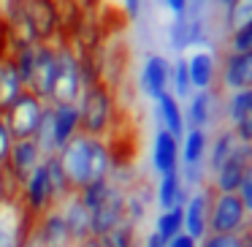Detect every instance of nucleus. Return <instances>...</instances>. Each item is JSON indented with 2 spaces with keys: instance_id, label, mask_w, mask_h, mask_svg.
Here are the masks:
<instances>
[{
  "instance_id": "obj_1",
  "label": "nucleus",
  "mask_w": 252,
  "mask_h": 247,
  "mask_svg": "<svg viewBox=\"0 0 252 247\" xmlns=\"http://www.w3.org/2000/svg\"><path fill=\"white\" fill-rule=\"evenodd\" d=\"M57 160H60L63 171H65L73 193L82 190L84 185H90L95 179L111 176V152L103 144V139H93V136L79 133L57 152Z\"/></svg>"
},
{
  "instance_id": "obj_2",
  "label": "nucleus",
  "mask_w": 252,
  "mask_h": 247,
  "mask_svg": "<svg viewBox=\"0 0 252 247\" xmlns=\"http://www.w3.org/2000/svg\"><path fill=\"white\" fill-rule=\"evenodd\" d=\"M76 106H79V131L84 136L103 139L106 131L111 128V120H114V98H111V90L103 82L84 84Z\"/></svg>"
},
{
  "instance_id": "obj_3",
  "label": "nucleus",
  "mask_w": 252,
  "mask_h": 247,
  "mask_svg": "<svg viewBox=\"0 0 252 247\" xmlns=\"http://www.w3.org/2000/svg\"><path fill=\"white\" fill-rule=\"evenodd\" d=\"M44 111H46L44 101H41L38 95L25 90L0 117L6 120V125H8V131L14 133V139H33L35 131H38V125H41V120H44Z\"/></svg>"
},
{
  "instance_id": "obj_4",
  "label": "nucleus",
  "mask_w": 252,
  "mask_h": 247,
  "mask_svg": "<svg viewBox=\"0 0 252 247\" xmlns=\"http://www.w3.org/2000/svg\"><path fill=\"white\" fill-rule=\"evenodd\" d=\"M19 204L28 209L33 217L49 212V209L57 207L55 201V190H52V176H49V166H46V158L35 166V171L28 176L22 187H19Z\"/></svg>"
},
{
  "instance_id": "obj_5",
  "label": "nucleus",
  "mask_w": 252,
  "mask_h": 247,
  "mask_svg": "<svg viewBox=\"0 0 252 247\" xmlns=\"http://www.w3.org/2000/svg\"><path fill=\"white\" fill-rule=\"evenodd\" d=\"M247 220L239 193H214L209 204V234H236Z\"/></svg>"
},
{
  "instance_id": "obj_6",
  "label": "nucleus",
  "mask_w": 252,
  "mask_h": 247,
  "mask_svg": "<svg viewBox=\"0 0 252 247\" xmlns=\"http://www.w3.org/2000/svg\"><path fill=\"white\" fill-rule=\"evenodd\" d=\"M250 171H252V144L241 141L236 147V152L209 176V187L214 193H239L241 182L247 179Z\"/></svg>"
},
{
  "instance_id": "obj_7",
  "label": "nucleus",
  "mask_w": 252,
  "mask_h": 247,
  "mask_svg": "<svg viewBox=\"0 0 252 247\" xmlns=\"http://www.w3.org/2000/svg\"><path fill=\"white\" fill-rule=\"evenodd\" d=\"M33 225L35 217L19 204V198L6 201L0 207V247H25Z\"/></svg>"
},
{
  "instance_id": "obj_8",
  "label": "nucleus",
  "mask_w": 252,
  "mask_h": 247,
  "mask_svg": "<svg viewBox=\"0 0 252 247\" xmlns=\"http://www.w3.org/2000/svg\"><path fill=\"white\" fill-rule=\"evenodd\" d=\"M60 52V68L57 79L52 87L49 104H76L84 90V76H82V60L71 49H57Z\"/></svg>"
},
{
  "instance_id": "obj_9",
  "label": "nucleus",
  "mask_w": 252,
  "mask_h": 247,
  "mask_svg": "<svg viewBox=\"0 0 252 247\" xmlns=\"http://www.w3.org/2000/svg\"><path fill=\"white\" fill-rule=\"evenodd\" d=\"M217 93H239L252 90V52H228L225 49L217 71Z\"/></svg>"
},
{
  "instance_id": "obj_10",
  "label": "nucleus",
  "mask_w": 252,
  "mask_h": 247,
  "mask_svg": "<svg viewBox=\"0 0 252 247\" xmlns=\"http://www.w3.org/2000/svg\"><path fill=\"white\" fill-rule=\"evenodd\" d=\"M57 68H60V52L52 49L49 44H35V63L28 82V93L38 95L44 104H49L52 87H55V79H57Z\"/></svg>"
},
{
  "instance_id": "obj_11",
  "label": "nucleus",
  "mask_w": 252,
  "mask_h": 247,
  "mask_svg": "<svg viewBox=\"0 0 252 247\" xmlns=\"http://www.w3.org/2000/svg\"><path fill=\"white\" fill-rule=\"evenodd\" d=\"M44 160V155H41L38 144L33 141V139H17L11 147V155H8V160L0 169L8 174V179L17 185V190L28 182V176L35 171V166Z\"/></svg>"
},
{
  "instance_id": "obj_12",
  "label": "nucleus",
  "mask_w": 252,
  "mask_h": 247,
  "mask_svg": "<svg viewBox=\"0 0 252 247\" xmlns=\"http://www.w3.org/2000/svg\"><path fill=\"white\" fill-rule=\"evenodd\" d=\"M222 111L228 128L236 133V139L244 144H252V90H239V93H225Z\"/></svg>"
},
{
  "instance_id": "obj_13",
  "label": "nucleus",
  "mask_w": 252,
  "mask_h": 247,
  "mask_svg": "<svg viewBox=\"0 0 252 247\" xmlns=\"http://www.w3.org/2000/svg\"><path fill=\"white\" fill-rule=\"evenodd\" d=\"M122 220H125V187L114 182V187H111V193L106 196V201L90 212V231H93V236L98 239V236H103L106 231L114 228Z\"/></svg>"
},
{
  "instance_id": "obj_14",
  "label": "nucleus",
  "mask_w": 252,
  "mask_h": 247,
  "mask_svg": "<svg viewBox=\"0 0 252 247\" xmlns=\"http://www.w3.org/2000/svg\"><path fill=\"white\" fill-rule=\"evenodd\" d=\"M209 204H212V187L203 185L192 190L185 201V234L201 242L209 234Z\"/></svg>"
},
{
  "instance_id": "obj_15",
  "label": "nucleus",
  "mask_w": 252,
  "mask_h": 247,
  "mask_svg": "<svg viewBox=\"0 0 252 247\" xmlns=\"http://www.w3.org/2000/svg\"><path fill=\"white\" fill-rule=\"evenodd\" d=\"M49 131H52V147L55 155L79 136V106L76 104H49Z\"/></svg>"
},
{
  "instance_id": "obj_16",
  "label": "nucleus",
  "mask_w": 252,
  "mask_h": 247,
  "mask_svg": "<svg viewBox=\"0 0 252 247\" xmlns=\"http://www.w3.org/2000/svg\"><path fill=\"white\" fill-rule=\"evenodd\" d=\"M33 234L38 236L41 247H76L71 242V234H68V225H65V220H63L60 207L38 214V217H35V225H33Z\"/></svg>"
},
{
  "instance_id": "obj_17",
  "label": "nucleus",
  "mask_w": 252,
  "mask_h": 247,
  "mask_svg": "<svg viewBox=\"0 0 252 247\" xmlns=\"http://www.w3.org/2000/svg\"><path fill=\"white\" fill-rule=\"evenodd\" d=\"M28 30L33 35V44H46L49 35L57 30V8L52 0H30L28 3Z\"/></svg>"
},
{
  "instance_id": "obj_18",
  "label": "nucleus",
  "mask_w": 252,
  "mask_h": 247,
  "mask_svg": "<svg viewBox=\"0 0 252 247\" xmlns=\"http://www.w3.org/2000/svg\"><path fill=\"white\" fill-rule=\"evenodd\" d=\"M141 90L147 98L158 101L163 93H171V63L163 55H149L141 68Z\"/></svg>"
},
{
  "instance_id": "obj_19",
  "label": "nucleus",
  "mask_w": 252,
  "mask_h": 247,
  "mask_svg": "<svg viewBox=\"0 0 252 247\" xmlns=\"http://www.w3.org/2000/svg\"><path fill=\"white\" fill-rule=\"evenodd\" d=\"M217 101H220L217 90H195L187 98V109H185L187 128H201V131H206L214 122V117H217Z\"/></svg>"
},
{
  "instance_id": "obj_20",
  "label": "nucleus",
  "mask_w": 252,
  "mask_h": 247,
  "mask_svg": "<svg viewBox=\"0 0 252 247\" xmlns=\"http://www.w3.org/2000/svg\"><path fill=\"white\" fill-rule=\"evenodd\" d=\"M187 60V73H190V84H192V93L195 90H214L217 87V71H220V63L217 57L212 55L209 49H195Z\"/></svg>"
},
{
  "instance_id": "obj_21",
  "label": "nucleus",
  "mask_w": 252,
  "mask_h": 247,
  "mask_svg": "<svg viewBox=\"0 0 252 247\" xmlns=\"http://www.w3.org/2000/svg\"><path fill=\"white\" fill-rule=\"evenodd\" d=\"M152 169L158 176L179 171V139L171 136L163 128H158L152 141Z\"/></svg>"
},
{
  "instance_id": "obj_22",
  "label": "nucleus",
  "mask_w": 252,
  "mask_h": 247,
  "mask_svg": "<svg viewBox=\"0 0 252 247\" xmlns=\"http://www.w3.org/2000/svg\"><path fill=\"white\" fill-rule=\"evenodd\" d=\"M60 212H63V220H65V225H68V234H71L73 245H79V242L93 236V231H90V212H87V207L79 201L76 193L68 196L65 201L60 204Z\"/></svg>"
},
{
  "instance_id": "obj_23",
  "label": "nucleus",
  "mask_w": 252,
  "mask_h": 247,
  "mask_svg": "<svg viewBox=\"0 0 252 247\" xmlns=\"http://www.w3.org/2000/svg\"><path fill=\"white\" fill-rule=\"evenodd\" d=\"M155 106H158L160 128H163V131H168L171 136H176V139L185 136L187 122H185V109H182L179 98H176L174 93H163L158 101H155Z\"/></svg>"
},
{
  "instance_id": "obj_24",
  "label": "nucleus",
  "mask_w": 252,
  "mask_h": 247,
  "mask_svg": "<svg viewBox=\"0 0 252 247\" xmlns=\"http://www.w3.org/2000/svg\"><path fill=\"white\" fill-rule=\"evenodd\" d=\"M239 139H236V133L230 131V128H220L217 133H214V139H209V152H206V174L212 176L214 171L220 169V166L225 163V160L230 158V155L236 152V147H239Z\"/></svg>"
},
{
  "instance_id": "obj_25",
  "label": "nucleus",
  "mask_w": 252,
  "mask_h": 247,
  "mask_svg": "<svg viewBox=\"0 0 252 247\" xmlns=\"http://www.w3.org/2000/svg\"><path fill=\"white\" fill-rule=\"evenodd\" d=\"M187 196H190V190H187V185H185V179H182V174H179V171L160 176L158 190H155V201H158L160 212H163V209L182 207V204L187 201Z\"/></svg>"
},
{
  "instance_id": "obj_26",
  "label": "nucleus",
  "mask_w": 252,
  "mask_h": 247,
  "mask_svg": "<svg viewBox=\"0 0 252 247\" xmlns=\"http://www.w3.org/2000/svg\"><path fill=\"white\" fill-rule=\"evenodd\" d=\"M203 41V22L195 14L187 11L185 17H176V22L171 25V44L174 49H187V46H195Z\"/></svg>"
},
{
  "instance_id": "obj_27",
  "label": "nucleus",
  "mask_w": 252,
  "mask_h": 247,
  "mask_svg": "<svg viewBox=\"0 0 252 247\" xmlns=\"http://www.w3.org/2000/svg\"><path fill=\"white\" fill-rule=\"evenodd\" d=\"M25 93V82L19 76L14 60H0V114Z\"/></svg>"
},
{
  "instance_id": "obj_28",
  "label": "nucleus",
  "mask_w": 252,
  "mask_h": 247,
  "mask_svg": "<svg viewBox=\"0 0 252 247\" xmlns=\"http://www.w3.org/2000/svg\"><path fill=\"white\" fill-rule=\"evenodd\" d=\"M155 234L163 242H171L174 236L185 234V204L174 209H163L155 220Z\"/></svg>"
},
{
  "instance_id": "obj_29",
  "label": "nucleus",
  "mask_w": 252,
  "mask_h": 247,
  "mask_svg": "<svg viewBox=\"0 0 252 247\" xmlns=\"http://www.w3.org/2000/svg\"><path fill=\"white\" fill-rule=\"evenodd\" d=\"M98 242L103 247H136V223L122 220L114 228H109L103 236H98Z\"/></svg>"
},
{
  "instance_id": "obj_30",
  "label": "nucleus",
  "mask_w": 252,
  "mask_h": 247,
  "mask_svg": "<svg viewBox=\"0 0 252 247\" xmlns=\"http://www.w3.org/2000/svg\"><path fill=\"white\" fill-rule=\"evenodd\" d=\"M111 187H114V179L106 176V179H95V182H90V185H84L82 190H76V196H79V201L87 207V212H93L95 207H100V204L106 201Z\"/></svg>"
},
{
  "instance_id": "obj_31",
  "label": "nucleus",
  "mask_w": 252,
  "mask_h": 247,
  "mask_svg": "<svg viewBox=\"0 0 252 247\" xmlns=\"http://www.w3.org/2000/svg\"><path fill=\"white\" fill-rule=\"evenodd\" d=\"M222 11H225V33H233V30L252 22V0H233Z\"/></svg>"
},
{
  "instance_id": "obj_32",
  "label": "nucleus",
  "mask_w": 252,
  "mask_h": 247,
  "mask_svg": "<svg viewBox=\"0 0 252 247\" xmlns=\"http://www.w3.org/2000/svg\"><path fill=\"white\" fill-rule=\"evenodd\" d=\"M147 204H149V196L144 187H130L125 190V220L130 223H141L144 214H147Z\"/></svg>"
},
{
  "instance_id": "obj_33",
  "label": "nucleus",
  "mask_w": 252,
  "mask_h": 247,
  "mask_svg": "<svg viewBox=\"0 0 252 247\" xmlns=\"http://www.w3.org/2000/svg\"><path fill=\"white\" fill-rule=\"evenodd\" d=\"M171 93L179 101H187L192 95V84H190V73H187V60L179 57V60L171 66Z\"/></svg>"
},
{
  "instance_id": "obj_34",
  "label": "nucleus",
  "mask_w": 252,
  "mask_h": 247,
  "mask_svg": "<svg viewBox=\"0 0 252 247\" xmlns=\"http://www.w3.org/2000/svg\"><path fill=\"white\" fill-rule=\"evenodd\" d=\"M225 49L228 52H252V22L239 28V30H233V33H228Z\"/></svg>"
},
{
  "instance_id": "obj_35",
  "label": "nucleus",
  "mask_w": 252,
  "mask_h": 247,
  "mask_svg": "<svg viewBox=\"0 0 252 247\" xmlns=\"http://www.w3.org/2000/svg\"><path fill=\"white\" fill-rule=\"evenodd\" d=\"M198 247H239V242L236 234H206L198 242Z\"/></svg>"
},
{
  "instance_id": "obj_36",
  "label": "nucleus",
  "mask_w": 252,
  "mask_h": 247,
  "mask_svg": "<svg viewBox=\"0 0 252 247\" xmlns=\"http://www.w3.org/2000/svg\"><path fill=\"white\" fill-rule=\"evenodd\" d=\"M14 133L8 131V125H6V120L0 117V166L8 160V155H11V147H14Z\"/></svg>"
},
{
  "instance_id": "obj_37",
  "label": "nucleus",
  "mask_w": 252,
  "mask_h": 247,
  "mask_svg": "<svg viewBox=\"0 0 252 247\" xmlns=\"http://www.w3.org/2000/svg\"><path fill=\"white\" fill-rule=\"evenodd\" d=\"M19 196V190H17V185H14L11 179H8V174L3 169H0V207L6 201H11V198H17Z\"/></svg>"
},
{
  "instance_id": "obj_38",
  "label": "nucleus",
  "mask_w": 252,
  "mask_h": 247,
  "mask_svg": "<svg viewBox=\"0 0 252 247\" xmlns=\"http://www.w3.org/2000/svg\"><path fill=\"white\" fill-rule=\"evenodd\" d=\"M239 198H241V204H244V209H247V217H252V171L247 174V179L241 182Z\"/></svg>"
},
{
  "instance_id": "obj_39",
  "label": "nucleus",
  "mask_w": 252,
  "mask_h": 247,
  "mask_svg": "<svg viewBox=\"0 0 252 247\" xmlns=\"http://www.w3.org/2000/svg\"><path fill=\"white\" fill-rule=\"evenodd\" d=\"M236 242H239V247H252V217H247L244 225L236 231Z\"/></svg>"
},
{
  "instance_id": "obj_40",
  "label": "nucleus",
  "mask_w": 252,
  "mask_h": 247,
  "mask_svg": "<svg viewBox=\"0 0 252 247\" xmlns=\"http://www.w3.org/2000/svg\"><path fill=\"white\" fill-rule=\"evenodd\" d=\"M165 6H168V11L174 14V17H185L187 11H190V0H163Z\"/></svg>"
},
{
  "instance_id": "obj_41",
  "label": "nucleus",
  "mask_w": 252,
  "mask_h": 247,
  "mask_svg": "<svg viewBox=\"0 0 252 247\" xmlns=\"http://www.w3.org/2000/svg\"><path fill=\"white\" fill-rule=\"evenodd\" d=\"M165 247H198V242L192 239V236H187V234H179L171 242H165Z\"/></svg>"
},
{
  "instance_id": "obj_42",
  "label": "nucleus",
  "mask_w": 252,
  "mask_h": 247,
  "mask_svg": "<svg viewBox=\"0 0 252 247\" xmlns=\"http://www.w3.org/2000/svg\"><path fill=\"white\" fill-rule=\"evenodd\" d=\"M122 3H125V11L130 19H136L141 14V0H122Z\"/></svg>"
},
{
  "instance_id": "obj_43",
  "label": "nucleus",
  "mask_w": 252,
  "mask_h": 247,
  "mask_svg": "<svg viewBox=\"0 0 252 247\" xmlns=\"http://www.w3.org/2000/svg\"><path fill=\"white\" fill-rule=\"evenodd\" d=\"M144 247H165V242H163V239H160V236L152 231V234H149L147 239H144Z\"/></svg>"
},
{
  "instance_id": "obj_44",
  "label": "nucleus",
  "mask_w": 252,
  "mask_h": 247,
  "mask_svg": "<svg viewBox=\"0 0 252 247\" xmlns=\"http://www.w3.org/2000/svg\"><path fill=\"white\" fill-rule=\"evenodd\" d=\"M76 247H103V245H100V242L98 239H95V236H90V239H84V242H79V245Z\"/></svg>"
},
{
  "instance_id": "obj_45",
  "label": "nucleus",
  "mask_w": 252,
  "mask_h": 247,
  "mask_svg": "<svg viewBox=\"0 0 252 247\" xmlns=\"http://www.w3.org/2000/svg\"><path fill=\"white\" fill-rule=\"evenodd\" d=\"M217 3H220V6H222V8H228L230 3H233V0H217Z\"/></svg>"
},
{
  "instance_id": "obj_46",
  "label": "nucleus",
  "mask_w": 252,
  "mask_h": 247,
  "mask_svg": "<svg viewBox=\"0 0 252 247\" xmlns=\"http://www.w3.org/2000/svg\"><path fill=\"white\" fill-rule=\"evenodd\" d=\"M201 3H206V0H201Z\"/></svg>"
}]
</instances>
